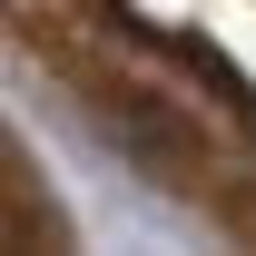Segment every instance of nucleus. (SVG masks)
Instances as JSON below:
<instances>
[{"label":"nucleus","mask_w":256,"mask_h":256,"mask_svg":"<svg viewBox=\"0 0 256 256\" xmlns=\"http://www.w3.org/2000/svg\"><path fill=\"white\" fill-rule=\"evenodd\" d=\"M20 207H40V197H30V178H20V168L0 158V236H50V226H40V217H20Z\"/></svg>","instance_id":"f257e3e1"}]
</instances>
